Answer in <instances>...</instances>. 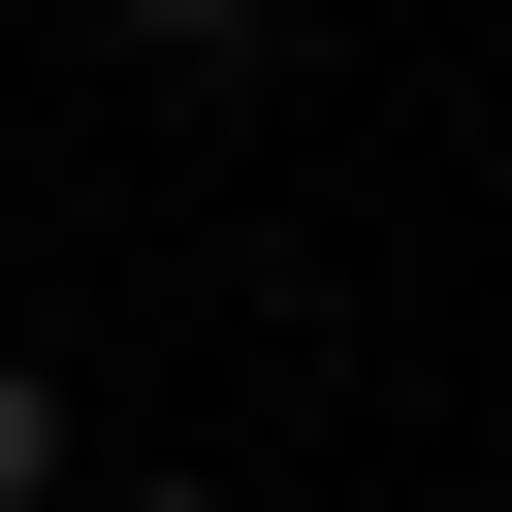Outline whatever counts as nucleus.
<instances>
[{
  "label": "nucleus",
  "instance_id": "obj_1",
  "mask_svg": "<svg viewBox=\"0 0 512 512\" xmlns=\"http://www.w3.org/2000/svg\"><path fill=\"white\" fill-rule=\"evenodd\" d=\"M0 512H64V384H32V352H0Z\"/></svg>",
  "mask_w": 512,
  "mask_h": 512
},
{
  "label": "nucleus",
  "instance_id": "obj_2",
  "mask_svg": "<svg viewBox=\"0 0 512 512\" xmlns=\"http://www.w3.org/2000/svg\"><path fill=\"white\" fill-rule=\"evenodd\" d=\"M128 32H256V0H128Z\"/></svg>",
  "mask_w": 512,
  "mask_h": 512
},
{
  "label": "nucleus",
  "instance_id": "obj_3",
  "mask_svg": "<svg viewBox=\"0 0 512 512\" xmlns=\"http://www.w3.org/2000/svg\"><path fill=\"white\" fill-rule=\"evenodd\" d=\"M128 512H224V480H128Z\"/></svg>",
  "mask_w": 512,
  "mask_h": 512
}]
</instances>
